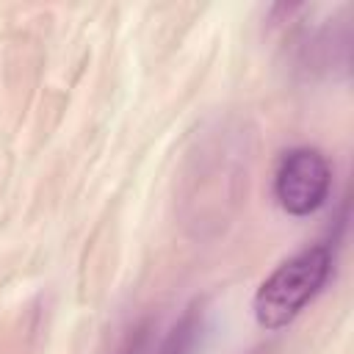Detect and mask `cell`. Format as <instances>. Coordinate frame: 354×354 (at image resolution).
Here are the masks:
<instances>
[{
  "label": "cell",
  "instance_id": "cell-1",
  "mask_svg": "<svg viewBox=\"0 0 354 354\" xmlns=\"http://www.w3.org/2000/svg\"><path fill=\"white\" fill-rule=\"evenodd\" d=\"M332 271V252L326 246H310L279 263L254 293V318L263 329L288 326L304 304L324 288Z\"/></svg>",
  "mask_w": 354,
  "mask_h": 354
},
{
  "label": "cell",
  "instance_id": "cell-2",
  "mask_svg": "<svg viewBox=\"0 0 354 354\" xmlns=\"http://www.w3.org/2000/svg\"><path fill=\"white\" fill-rule=\"evenodd\" d=\"M332 188V166L329 160L313 149L299 147L290 149L274 174V196L279 207L290 216H310L315 213Z\"/></svg>",
  "mask_w": 354,
  "mask_h": 354
},
{
  "label": "cell",
  "instance_id": "cell-3",
  "mask_svg": "<svg viewBox=\"0 0 354 354\" xmlns=\"http://www.w3.org/2000/svg\"><path fill=\"white\" fill-rule=\"evenodd\" d=\"M199 335H202V307L191 304L183 313V318L174 324V329L163 337V343L155 348V354H194Z\"/></svg>",
  "mask_w": 354,
  "mask_h": 354
}]
</instances>
